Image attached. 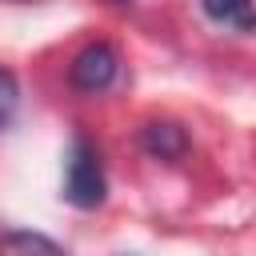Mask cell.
<instances>
[{
  "label": "cell",
  "instance_id": "1",
  "mask_svg": "<svg viewBox=\"0 0 256 256\" xmlns=\"http://www.w3.org/2000/svg\"><path fill=\"white\" fill-rule=\"evenodd\" d=\"M104 192H108V184H104L100 156L84 136H76L68 148V164H64V196L76 208H96V204H104Z\"/></svg>",
  "mask_w": 256,
  "mask_h": 256
},
{
  "label": "cell",
  "instance_id": "2",
  "mask_svg": "<svg viewBox=\"0 0 256 256\" xmlns=\"http://www.w3.org/2000/svg\"><path fill=\"white\" fill-rule=\"evenodd\" d=\"M116 76H120V56H116V48H112L108 40L84 44V48L72 56V64H68V84H72L76 92H88V96L112 88Z\"/></svg>",
  "mask_w": 256,
  "mask_h": 256
},
{
  "label": "cell",
  "instance_id": "3",
  "mask_svg": "<svg viewBox=\"0 0 256 256\" xmlns=\"http://www.w3.org/2000/svg\"><path fill=\"white\" fill-rule=\"evenodd\" d=\"M140 144H144V152L156 156V160H180V156L188 152V136H184V128H180L176 120H152V124H144Z\"/></svg>",
  "mask_w": 256,
  "mask_h": 256
},
{
  "label": "cell",
  "instance_id": "4",
  "mask_svg": "<svg viewBox=\"0 0 256 256\" xmlns=\"http://www.w3.org/2000/svg\"><path fill=\"white\" fill-rule=\"evenodd\" d=\"M200 12H204L216 28H224V32H240V36H248L252 24H256V16H252V0H200Z\"/></svg>",
  "mask_w": 256,
  "mask_h": 256
},
{
  "label": "cell",
  "instance_id": "5",
  "mask_svg": "<svg viewBox=\"0 0 256 256\" xmlns=\"http://www.w3.org/2000/svg\"><path fill=\"white\" fill-rule=\"evenodd\" d=\"M0 256H64V248L40 232H4L0 236Z\"/></svg>",
  "mask_w": 256,
  "mask_h": 256
},
{
  "label": "cell",
  "instance_id": "6",
  "mask_svg": "<svg viewBox=\"0 0 256 256\" xmlns=\"http://www.w3.org/2000/svg\"><path fill=\"white\" fill-rule=\"evenodd\" d=\"M16 108H20V84L8 68H0V132L16 120Z\"/></svg>",
  "mask_w": 256,
  "mask_h": 256
}]
</instances>
